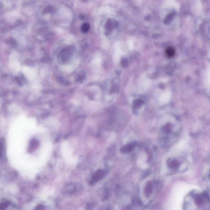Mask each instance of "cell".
<instances>
[{"mask_svg": "<svg viewBox=\"0 0 210 210\" xmlns=\"http://www.w3.org/2000/svg\"><path fill=\"white\" fill-rule=\"evenodd\" d=\"M175 52V51L174 49L172 47H169L166 50V56L168 58H172L174 55Z\"/></svg>", "mask_w": 210, "mask_h": 210, "instance_id": "3957f363", "label": "cell"}, {"mask_svg": "<svg viewBox=\"0 0 210 210\" xmlns=\"http://www.w3.org/2000/svg\"><path fill=\"white\" fill-rule=\"evenodd\" d=\"M10 204L8 202H5L0 204V210H5L7 208Z\"/></svg>", "mask_w": 210, "mask_h": 210, "instance_id": "ba28073f", "label": "cell"}, {"mask_svg": "<svg viewBox=\"0 0 210 210\" xmlns=\"http://www.w3.org/2000/svg\"><path fill=\"white\" fill-rule=\"evenodd\" d=\"M172 126L171 124L170 123L167 124L165 125L164 126L163 128V130L164 132L167 133H170L171 132L172 130Z\"/></svg>", "mask_w": 210, "mask_h": 210, "instance_id": "52a82bcc", "label": "cell"}, {"mask_svg": "<svg viewBox=\"0 0 210 210\" xmlns=\"http://www.w3.org/2000/svg\"><path fill=\"white\" fill-rule=\"evenodd\" d=\"M186 210H209V199L204 192H191L185 200Z\"/></svg>", "mask_w": 210, "mask_h": 210, "instance_id": "6da1fadb", "label": "cell"}, {"mask_svg": "<svg viewBox=\"0 0 210 210\" xmlns=\"http://www.w3.org/2000/svg\"><path fill=\"white\" fill-rule=\"evenodd\" d=\"M43 210V206H38L37 208L36 209V210Z\"/></svg>", "mask_w": 210, "mask_h": 210, "instance_id": "9c48e42d", "label": "cell"}, {"mask_svg": "<svg viewBox=\"0 0 210 210\" xmlns=\"http://www.w3.org/2000/svg\"><path fill=\"white\" fill-rule=\"evenodd\" d=\"M136 146V143L135 142L128 144L124 146L121 148V152L123 153H128L132 152L134 150Z\"/></svg>", "mask_w": 210, "mask_h": 210, "instance_id": "7a4b0ae2", "label": "cell"}, {"mask_svg": "<svg viewBox=\"0 0 210 210\" xmlns=\"http://www.w3.org/2000/svg\"><path fill=\"white\" fill-rule=\"evenodd\" d=\"M90 28V25L89 23H83L81 26V31L84 33H86L88 32Z\"/></svg>", "mask_w": 210, "mask_h": 210, "instance_id": "277c9868", "label": "cell"}, {"mask_svg": "<svg viewBox=\"0 0 210 210\" xmlns=\"http://www.w3.org/2000/svg\"><path fill=\"white\" fill-rule=\"evenodd\" d=\"M144 103V101H143V100H142V99L135 100L133 102V106L135 108H137L138 107H141Z\"/></svg>", "mask_w": 210, "mask_h": 210, "instance_id": "8992f818", "label": "cell"}, {"mask_svg": "<svg viewBox=\"0 0 210 210\" xmlns=\"http://www.w3.org/2000/svg\"><path fill=\"white\" fill-rule=\"evenodd\" d=\"M169 167L171 169H176L179 167V164L176 160H173L169 163L168 164Z\"/></svg>", "mask_w": 210, "mask_h": 210, "instance_id": "5b68a950", "label": "cell"}]
</instances>
